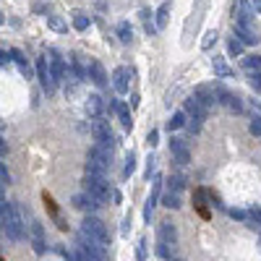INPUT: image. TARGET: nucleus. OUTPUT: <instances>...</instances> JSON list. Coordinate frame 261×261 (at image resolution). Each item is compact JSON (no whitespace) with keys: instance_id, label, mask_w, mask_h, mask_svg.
Returning <instances> with one entry per match:
<instances>
[{"instance_id":"f257e3e1","label":"nucleus","mask_w":261,"mask_h":261,"mask_svg":"<svg viewBox=\"0 0 261 261\" xmlns=\"http://www.w3.org/2000/svg\"><path fill=\"white\" fill-rule=\"evenodd\" d=\"M0 222H3V230L11 240H24L26 222H24V214H21V209H18V204H8L5 212L0 214Z\"/></svg>"},{"instance_id":"f03ea898","label":"nucleus","mask_w":261,"mask_h":261,"mask_svg":"<svg viewBox=\"0 0 261 261\" xmlns=\"http://www.w3.org/2000/svg\"><path fill=\"white\" fill-rule=\"evenodd\" d=\"M107 167H110V152L102 146H91L87 157V175H102L105 178Z\"/></svg>"},{"instance_id":"7ed1b4c3","label":"nucleus","mask_w":261,"mask_h":261,"mask_svg":"<svg viewBox=\"0 0 261 261\" xmlns=\"http://www.w3.org/2000/svg\"><path fill=\"white\" fill-rule=\"evenodd\" d=\"M81 232L91 240H97L102 246H110V230L105 227V222L97 219V217H87L81 222Z\"/></svg>"},{"instance_id":"20e7f679","label":"nucleus","mask_w":261,"mask_h":261,"mask_svg":"<svg viewBox=\"0 0 261 261\" xmlns=\"http://www.w3.org/2000/svg\"><path fill=\"white\" fill-rule=\"evenodd\" d=\"M79 251L84 256H87L89 261H110V254H107V246L97 243V240L87 238L84 232H79Z\"/></svg>"},{"instance_id":"39448f33","label":"nucleus","mask_w":261,"mask_h":261,"mask_svg":"<svg viewBox=\"0 0 261 261\" xmlns=\"http://www.w3.org/2000/svg\"><path fill=\"white\" fill-rule=\"evenodd\" d=\"M84 188H87V193L91 196V199H97L99 204L110 201V185H107V180L102 178V175H87Z\"/></svg>"},{"instance_id":"423d86ee","label":"nucleus","mask_w":261,"mask_h":261,"mask_svg":"<svg viewBox=\"0 0 261 261\" xmlns=\"http://www.w3.org/2000/svg\"><path fill=\"white\" fill-rule=\"evenodd\" d=\"M91 133H94V138H97V146L107 149V152H113L115 138H113V130H110V123H107V120H102V118H94V120H91Z\"/></svg>"},{"instance_id":"0eeeda50","label":"nucleus","mask_w":261,"mask_h":261,"mask_svg":"<svg viewBox=\"0 0 261 261\" xmlns=\"http://www.w3.org/2000/svg\"><path fill=\"white\" fill-rule=\"evenodd\" d=\"M37 76H40L42 89L47 91V94H52L55 87H58V79H55V73H52V68L47 65V60H44V58H40V63H37Z\"/></svg>"},{"instance_id":"6e6552de","label":"nucleus","mask_w":261,"mask_h":261,"mask_svg":"<svg viewBox=\"0 0 261 261\" xmlns=\"http://www.w3.org/2000/svg\"><path fill=\"white\" fill-rule=\"evenodd\" d=\"M235 37L243 44H256L259 42V34L254 29V24H248V21H235Z\"/></svg>"},{"instance_id":"1a4fd4ad","label":"nucleus","mask_w":261,"mask_h":261,"mask_svg":"<svg viewBox=\"0 0 261 261\" xmlns=\"http://www.w3.org/2000/svg\"><path fill=\"white\" fill-rule=\"evenodd\" d=\"M170 152H173V157H175V162H180V165H188V162H191L188 144H185L183 138H170Z\"/></svg>"},{"instance_id":"9d476101","label":"nucleus","mask_w":261,"mask_h":261,"mask_svg":"<svg viewBox=\"0 0 261 261\" xmlns=\"http://www.w3.org/2000/svg\"><path fill=\"white\" fill-rule=\"evenodd\" d=\"M44 60H47V65L52 68L55 79L63 81V79H65V63H63V58H60V52H58V50H47V52H44Z\"/></svg>"},{"instance_id":"9b49d317","label":"nucleus","mask_w":261,"mask_h":261,"mask_svg":"<svg viewBox=\"0 0 261 261\" xmlns=\"http://www.w3.org/2000/svg\"><path fill=\"white\" fill-rule=\"evenodd\" d=\"M193 99L199 102L201 107H207V110H209V107L214 105V102H217V91H214L212 87H204V84H201V87H196Z\"/></svg>"},{"instance_id":"f8f14e48","label":"nucleus","mask_w":261,"mask_h":261,"mask_svg":"<svg viewBox=\"0 0 261 261\" xmlns=\"http://www.w3.org/2000/svg\"><path fill=\"white\" fill-rule=\"evenodd\" d=\"M73 207H76V209H81V212L94 214V212L102 207V204H99L97 199H91L89 193H76V196H73Z\"/></svg>"},{"instance_id":"ddd939ff","label":"nucleus","mask_w":261,"mask_h":261,"mask_svg":"<svg viewBox=\"0 0 261 261\" xmlns=\"http://www.w3.org/2000/svg\"><path fill=\"white\" fill-rule=\"evenodd\" d=\"M214 91H217L219 102H225V105H227V107L232 110V113H243V102H240V97H238V94H232V91L222 89V87H217Z\"/></svg>"},{"instance_id":"4468645a","label":"nucleus","mask_w":261,"mask_h":261,"mask_svg":"<svg viewBox=\"0 0 261 261\" xmlns=\"http://www.w3.org/2000/svg\"><path fill=\"white\" fill-rule=\"evenodd\" d=\"M128 76H130V71L123 68V65L113 71V89L118 91V94H126V91H128V87H130V84H128Z\"/></svg>"},{"instance_id":"2eb2a0df","label":"nucleus","mask_w":261,"mask_h":261,"mask_svg":"<svg viewBox=\"0 0 261 261\" xmlns=\"http://www.w3.org/2000/svg\"><path fill=\"white\" fill-rule=\"evenodd\" d=\"M29 232H32V246H34V251H37V254H44V251H47V243H44L42 225H40V222H32Z\"/></svg>"},{"instance_id":"dca6fc26","label":"nucleus","mask_w":261,"mask_h":261,"mask_svg":"<svg viewBox=\"0 0 261 261\" xmlns=\"http://www.w3.org/2000/svg\"><path fill=\"white\" fill-rule=\"evenodd\" d=\"M185 115H191L196 123H201V120H207V107H201L199 102L191 97V99H185Z\"/></svg>"},{"instance_id":"f3484780","label":"nucleus","mask_w":261,"mask_h":261,"mask_svg":"<svg viewBox=\"0 0 261 261\" xmlns=\"http://www.w3.org/2000/svg\"><path fill=\"white\" fill-rule=\"evenodd\" d=\"M89 79L97 84V87H107V73L97 60H89Z\"/></svg>"},{"instance_id":"a211bd4d","label":"nucleus","mask_w":261,"mask_h":261,"mask_svg":"<svg viewBox=\"0 0 261 261\" xmlns=\"http://www.w3.org/2000/svg\"><path fill=\"white\" fill-rule=\"evenodd\" d=\"M178 240V230H175L173 222H162L160 225V243H167V246H175Z\"/></svg>"},{"instance_id":"6ab92c4d","label":"nucleus","mask_w":261,"mask_h":261,"mask_svg":"<svg viewBox=\"0 0 261 261\" xmlns=\"http://www.w3.org/2000/svg\"><path fill=\"white\" fill-rule=\"evenodd\" d=\"M160 183H162V178H157V180H154V188H152V196L146 199V209H144V219H146V222H149V217H152V209H154L157 199H160Z\"/></svg>"},{"instance_id":"aec40b11","label":"nucleus","mask_w":261,"mask_h":261,"mask_svg":"<svg viewBox=\"0 0 261 261\" xmlns=\"http://www.w3.org/2000/svg\"><path fill=\"white\" fill-rule=\"evenodd\" d=\"M170 11H173V3H162L160 11H157V21H154V29H165L167 21H170Z\"/></svg>"},{"instance_id":"412c9836","label":"nucleus","mask_w":261,"mask_h":261,"mask_svg":"<svg viewBox=\"0 0 261 261\" xmlns=\"http://www.w3.org/2000/svg\"><path fill=\"white\" fill-rule=\"evenodd\" d=\"M115 110H118V118H120V123H123V128H126V130H130V126H133V120H130V110H128V105H123V102H118V105H115Z\"/></svg>"},{"instance_id":"4be33fe9","label":"nucleus","mask_w":261,"mask_h":261,"mask_svg":"<svg viewBox=\"0 0 261 261\" xmlns=\"http://www.w3.org/2000/svg\"><path fill=\"white\" fill-rule=\"evenodd\" d=\"M87 113H89L91 118H99V113H102V97L91 94V97L87 99Z\"/></svg>"},{"instance_id":"5701e85b","label":"nucleus","mask_w":261,"mask_h":261,"mask_svg":"<svg viewBox=\"0 0 261 261\" xmlns=\"http://www.w3.org/2000/svg\"><path fill=\"white\" fill-rule=\"evenodd\" d=\"M11 60H16V65H18V71H21V73H24V76H26V79H29V76H32V68H29V63H26V60H24V55H21V52H18V50H13V52H11Z\"/></svg>"},{"instance_id":"b1692460","label":"nucleus","mask_w":261,"mask_h":261,"mask_svg":"<svg viewBox=\"0 0 261 261\" xmlns=\"http://www.w3.org/2000/svg\"><path fill=\"white\" fill-rule=\"evenodd\" d=\"M238 8H240V13H238V21H254V8H251L246 0H238Z\"/></svg>"},{"instance_id":"393cba45","label":"nucleus","mask_w":261,"mask_h":261,"mask_svg":"<svg viewBox=\"0 0 261 261\" xmlns=\"http://www.w3.org/2000/svg\"><path fill=\"white\" fill-rule=\"evenodd\" d=\"M118 37H120V42H123V44H130V40H133V29H130L128 21H123L118 26Z\"/></svg>"},{"instance_id":"a878e982","label":"nucleus","mask_w":261,"mask_h":261,"mask_svg":"<svg viewBox=\"0 0 261 261\" xmlns=\"http://www.w3.org/2000/svg\"><path fill=\"white\" fill-rule=\"evenodd\" d=\"M73 26H76L79 32L89 29V16L84 13V11H73Z\"/></svg>"},{"instance_id":"bb28decb","label":"nucleus","mask_w":261,"mask_h":261,"mask_svg":"<svg viewBox=\"0 0 261 261\" xmlns=\"http://www.w3.org/2000/svg\"><path fill=\"white\" fill-rule=\"evenodd\" d=\"M243 65L248 71H254V73H261V55H246Z\"/></svg>"},{"instance_id":"cd10ccee","label":"nucleus","mask_w":261,"mask_h":261,"mask_svg":"<svg viewBox=\"0 0 261 261\" xmlns=\"http://www.w3.org/2000/svg\"><path fill=\"white\" fill-rule=\"evenodd\" d=\"M162 204H165L167 209H178V207H180V196L175 193V191H167V193L162 196Z\"/></svg>"},{"instance_id":"c85d7f7f","label":"nucleus","mask_w":261,"mask_h":261,"mask_svg":"<svg viewBox=\"0 0 261 261\" xmlns=\"http://www.w3.org/2000/svg\"><path fill=\"white\" fill-rule=\"evenodd\" d=\"M183 126H185V113H175L170 120H167V128H170V130H178Z\"/></svg>"},{"instance_id":"c756f323","label":"nucleus","mask_w":261,"mask_h":261,"mask_svg":"<svg viewBox=\"0 0 261 261\" xmlns=\"http://www.w3.org/2000/svg\"><path fill=\"white\" fill-rule=\"evenodd\" d=\"M227 50H230V55H240V52H243V42H240L238 37H232L230 44H227Z\"/></svg>"},{"instance_id":"7c9ffc66","label":"nucleus","mask_w":261,"mask_h":261,"mask_svg":"<svg viewBox=\"0 0 261 261\" xmlns=\"http://www.w3.org/2000/svg\"><path fill=\"white\" fill-rule=\"evenodd\" d=\"M214 71H217L219 76H232V73H230V68H227L225 63H222V58H214Z\"/></svg>"},{"instance_id":"2f4dec72","label":"nucleus","mask_w":261,"mask_h":261,"mask_svg":"<svg viewBox=\"0 0 261 261\" xmlns=\"http://www.w3.org/2000/svg\"><path fill=\"white\" fill-rule=\"evenodd\" d=\"M47 24L52 26V29H55V32H65V24L60 21V18H58V16H47Z\"/></svg>"},{"instance_id":"473e14b6","label":"nucleus","mask_w":261,"mask_h":261,"mask_svg":"<svg viewBox=\"0 0 261 261\" xmlns=\"http://www.w3.org/2000/svg\"><path fill=\"white\" fill-rule=\"evenodd\" d=\"M8 180H11V178H8V170H5V165L0 162V191H3L5 185H8Z\"/></svg>"},{"instance_id":"72a5a7b5","label":"nucleus","mask_w":261,"mask_h":261,"mask_svg":"<svg viewBox=\"0 0 261 261\" xmlns=\"http://www.w3.org/2000/svg\"><path fill=\"white\" fill-rule=\"evenodd\" d=\"M251 133H254V136H261V118H259V115L251 120Z\"/></svg>"},{"instance_id":"f704fd0d","label":"nucleus","mask_w":261,"mask_h":261,"mask_svg":"<svg viewBox=\"0 0 261 261\" xmlns=\"http://www.w3.org/2000/svg\"><path fill=\"white\" fill-rule=\"evenodd\" d=\"M212 42H217V32H207V40H204L201 47H204V50H209V47H212Z\"/></svg>"},{"instance_id":"c9c22d12","label":"nucleus","mask_w":261,"mask_h":261,"mask_svg":"<svg viewBox=\"0 0 261 261\" xmlns=\"http://www.w3.org/2000/svg\"><path fill=\"white\" fill-rule=\"evenodd\" d=\"M167 183H170V191H175V193H178V191L183 188V178H170Z\"/></svg>"},{"instance_id":"e433bc0d","label":"nucleus","mask_w":261,"mask_h":261,"mask_svg":"<svg viewBox=\"0 0 261 261\" xmlns=\"http://www.w3.org/2000/svg\"><path fill=\"white\" fill-rule=\"evenodd\" d=\"M251 87L256 91H261V73H251Z\"/></svg>"},{"instance_id":"4c0bfd02","label":"nucleus","mask_w":261,"mask_h":261,"mask_svg":"<svg viewBox=\"0 0 261 261\" xmlns=\"http://www.w3.org/2000/svg\"><path fill=\"white\" fill-rule=\"evenodd\" d=\"M128 165H126V175H130V173H133L136 170V160H133V154H128V160H126Z\"/></svg>"},{"instance_id":"58836bf2","label":"nucleus","mask_w":261,"mask_h":261,"mask_svg":"<svg viewBox=\"0 0 261 261\" xmlns=\"http://www.w3.org/2000/svg\"><path fill=\"white\" fill-rule=\"evenodd\" d=\"M157 138H160V133H157V130H152V133L146 136V144H149V146H157Z\"/></svg>"},{"instance_id":"ea45409f","label":"nucleus","mask_w":261,"mask_h":261,"mask_svg":"<svg viewBox=\"0 0 261 261\" xmlns=\"http://www.w3.org/2000/svg\"><path fill=\"white\" fill-rule=\"evenodd\" d=\"M248 217L254 219V222H259V225H261V209H251V212H248Z\"/></svg>"},{"instance_id":"a19ab883","label":"nucleus","mask_w":261,"mask_h":261,"mask_svg":"<svg viewBox=\"0 0 261 261\" xmlns=\"http://www.w3.org/2000/svg\"><path fill=\"white\" fill-rule=\"evenodd\" d=\"M230 217H235V219H246L248 214H246V212H240V209H230Z\"/></svg>"},{"instance_id":"79ce46f5","label":"nucleus","mask_w":261,"mask_h":261,"mask_svg":"<svg viewBox=\"0 0 261 261\" xmlns=\"http://www.w3.org/2000/svg\"><path fill=\"white\" fill-rule=\"evenodd\" d=\"M146 243H144V240H141V243H138V259H146V248H144Z\"/></svg>"},{"instance_id":"37998d69","label":"nucleus","mask_w":261,"mask_h":261,"mask_svg":"<svg viewBox=\"0 0 261 261\" xmlns=\"http://www.w3.org/2000/svg\"><path fill=\"white\" fill-rule=\"evenodd\" d=\"M254 11H256V13H261V0H254Z\"/></svg>"},{"instance_id":"c03bdc74","label":"nucleus","mask_w":261,"mask_h":261,"mask_svg":"<svg viewBox=\"0 0 261 261\" xmlns=\"http://www.w3.org/2000/svg\"><path fill=\"white\" fill-rule=\"evenodd\" d=\"M8 60H11V58H8L5 52H0V63H8Z\"/></svg>"},{"instance_id":"a18cd8bd","label":"nucleus","mask_w":261,"mask_h":261,"mask_svg":"<svg viewBox=\"0 0 261 261\" xmlns=\"http://www.w3.org/2000/svg\"><path fill=\"white\" fill-rule=\"evenodd\" d=\"M3 152H5V141L0 138V154H3Z\"/></svg>"},{"instance_id":"49530a36","label":"nucleus","mask_w":261,"mask_h":261,"mask_svg":"<svg viewBox=\"0 0 261 261\" xmlns=\"http://www.w3.org/2000/svg\"><path fill=\"white\" fill-rule=\"evenodd\" d=\"M68 261H73V254H68Z\"/></svg>"},{"instance_id":"de8ad7c7","label":"nucleus","mask_w":261,"mask_h":261,"mask_svg":"<svg viewBox=\"0 0 261 261\" xmlns=\"http://www.w3.org/2000/svg\"><path fill=\"white\" fill-rule=\"evenodd\" d=\"M0 24H3V16H0Z\"/></svg>"},{"instance_id":"09e8293b","label":"nucleus","mask_w":261,"mask_h":261,"mask_svg":"<svg viewBox=\"0 0 261 261\" xmlns=\"http://www.w3.org/2000/svg\"><path fill=\"white\" fill-rule=\"evenodd\" d=\"M0 261H3V259H0Z\"/></svg>"}]
</instances>
